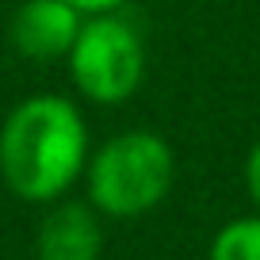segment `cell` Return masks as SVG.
<instances>
[{
  "label": "cell",
  "instance_id": "obj_7",
  "mask_svg": "<svg viewBox=\"0 0 260 260\" xmlns=\"http://www.w3.org/2000/svg\"><path fill=\"white\" fill-rule=\"evenodd\" d=\"M245 191H249L252 207L260 211V138L252 142V149L245 153Z\"/></svg>",
  "mask_w": 260,
  "mask_h": 260
},
{
  "label": "cell",
  "instance_id": "obj_4",
  "mask_svg": "<svg viewBox=\"0 0 260 260\" xmlns=\"http://www.w3.org/2000/svg\"><path fill=\"white\" fill-rule=\"evenodd\" d=\"M84 12L69 0H23L8 19V42L23 61H65L81 35Z\"/></svg>",
  "mask_w": 260,
  "mask_h": 260
},
{
  "label": "cell",
  "instance_id": "obj_3",
  "mask_svg": "<svg viewBox=\"0 0 260 260\" xmlns=\"http://www.w3.org/2000/svg\"><path fill=\"white\" fill-rule=\"evenodd\" d=\"M77 100L92 107H119L134 100L146 84L149 42L146 27L126 8L84 16L81 35L65 57Z\"/></svg>",
  "mask_w": 260,
  "mask_h": 260
},
{
  "label": "cell",
  "instance_id": "obj_5",
  "mask_svg": "<svg viewBox=\"0 0 260 260\" xmlns=\"http://www.w3.org/2000/svg\"><path fill=\"white\" fill-rule=\"evenodd\" d=\"M39 260H100L104 256V214L88 199H57L46 203V214L35 234Z\"/></svg>",
  "mask_w": 260,
  "mask_h": 260
},
{
  "label": "cell",
  "instance_id": "obj_2",
  "mask_svg": "<svg viewBox=\"0 0 260 260\" xmlns=\"http://www.w3.org/2000/svg\"><path fill=\"white\" fill-rule=\"evenodd\" d=\"M176 149L165 134L146 126L119 130L92 146L84 169V199L104 218L130 222L157 211L176 187Z\"/></svg>",
  "mask_w": 260,
  "mask_h": 260
},
{
  "label": "cell",
  "instance_id": "obj_6",
  "mask_svg": "<svg viewBox=\"0 0 260 260\" xmlns=\"http://www.w3.org/2000/svg\"><path fill=\"white\" fill-rule=\"evenodd\" d=\"M207 260H260V211L218 226L207 249Z\"/></svg>",
  "mask_w": 260,
  "mask_h": 260
},
{
  "label": "cell",
  "instance_id": "obj_1",
  "mask_svg": "<svg viewBox=\"0 0 260 260\" xmlns=\"http://www.w3.org/2000/svg\"><path fill=\"white\" fill-rule=\"evenodd\" d=\"M92 130L61 92L23 96L0 122V184L23 203H57L84 180Z\"/></svg>",
  "mask_w": 260,
  "mask_h": 260
},
{
  "label": "cell",
  "instance_id": "obj_8",
  "mask_svg": "<svg viewBox=\"0 0 260 260\" xmlns=\"http://www.w3.org/2000/svg\"><path fill=\"white\" fill-rule=\"evenodd\" d=\"M73 8H81L84 16H100V12H119V8H130V0H69Z\"/></svg>",
  "mask_w": 260,
  "mask_h": 260
}]
</instances>
